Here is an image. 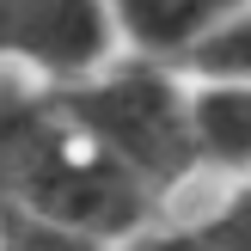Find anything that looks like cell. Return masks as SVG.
Instances as JSON below:
<instances>
[{
  "label": "cell",
  "instance_id": "6da1fadb",
  "mask_svg": "<svg viewBox=\"0 0 251 251\" xmlns=\"http://www.w3.org/2000/svg\"><path fill=\"white\" fill-rule=\"evenodd\" d=\"M0 202L92 233L98 245H123L159 227L166 196H153L86 129L61 86L0 80Z\"/></svg>",
  "mask_w": 251,
  "mask_h": 251
},
{
  "label": "cell",
  "instance_id": "7a4b0ae2",
  "mask_svg": "<svg viewBox=\"0 0 251 251\" xmlns=\"http://www.w3.org/2000/svg\"><path fill=\"white\" fill-rule=\"evenodd\" d=\"M104 61H117L104 0H0V68L37 74V86H74Z\"/></svg>",
  "mask_w": 251,
  "mask_h": 251
},
{
  "label": "cell",
  "instance_id": "3957f363",
  "mask_svg": "<svg viewBox=\"0 0 251 251\" xmlns=\"http://www.w3.org/2000/svg\"><path fill=\"white\" fill-rule=\"evenodd\" d=\"M251 0H104L117 43H129L135 61H153V68H172V74L184 68V55L196 43H208Z\"/></svg>",
  "mask_w": 251,
  "mask_h": 251
},
{
  "label": "cell",
  "instance_id": "277c9868",
  "mask_svg": "<svg viewBox=\"0 0 251 251\" xmlns=\"http://www.w3.org/2000/svg\"><path fill=\"white\" fill-rule=\"evenodd\" d=\"M190 123H196L202 166L251 178V86H196Z\"/></svg>",
  "mask_w": 251,
  "mask_h": 251
},
{
  "label": "cell",
  "instance_id": "5b68a950",
  "mask_svg": "<svg viewBox=\"0 0 251 251\" xmlns=\"http://www.w3.org/2000/svg\"><path fill=\"white\" fill-rule=\"evenodd\" d=\"M178 74H196V86H251V6L227 19L208 43H196Z\"/></svg>",
  "mask_w": 251,
  "mask_h": 251
},
{
  "label": "cell",
  "instance_id": "8992f818",
  "mask_svg": "<svg viewBox=\"0 0 251 251\" xmlns=\"http://www.w3.org/2000/svg\"><path fill=\"white\" fill-rule=\"evenodd\" d=\"M0 251H110V245H98L92 233L55 227L43 215H25V208L0 202Z\"/></svg>",
  "mask_w": 251,
  "mask_h": 251
},
{
  "label": "cell",
  "instance_id": "52a82bcc",
  "mask_svg": "<svg viewBox=\"0 0 251 251\" xmlns=\"http://www.w3.org/2000/svg\"><path fill=\"white\" fill-rule=\"evenodd\" d=\"M196 233L208 239V251H251V178H245L208 221H196Z\"/></svg>",
  "mask_w": 251,
  "mask_h": 251
},
{
  "label": "cell",
  "instance_id": "ba28073f",
  "mask_svg": "<svg viewBox=\"0 0 251 251\" xmlns=\"http://www.w3.org/2000/svg\"><path fill=\"white\" fill-rule=\"evenodd\" d=\"M110 251H208V239L196 227H147V233H135V239H123V245H110Z\"/></svg>",
  "mask_w": 251,
  "mask_h": 251
}]
</instances>
